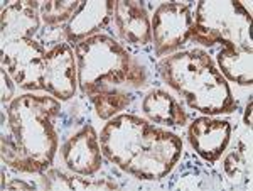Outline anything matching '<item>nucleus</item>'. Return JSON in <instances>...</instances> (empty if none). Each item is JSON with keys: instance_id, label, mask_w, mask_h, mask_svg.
Wrapping results in <instances>:
<instances>
[{"instance_id": "nucleus-1", "label": "nucleus", "mask_w": 253, "mask_h": 191, "mask_svg": "<svg viewBox=\"0 0 253 191\" xmlns=\"http://www.w3.org/2000/svg\"><path fill=\"white\" fill-rule=\"evenodd\" d=\"M100 147L110 162L140 180H162L182 154V142L175 134L135 115L110 120L100 134Z\"/></svg>"}, {"instance_id": "nucleus-2", "label": "nucleus", "mask_w": 253, "mask_h": 191, "mask_svg": "<svg viewBox=\"0 0 253 191\" xmlns=\"http://www.w3.org/2000/svg\"><path fill=\"white\" fill-rule=\"evenodd\" d=\"M59 103L49 96L24 95L9 105L10 136L2 134V159L24 173H44L58 149L54 120Z\"/></svg>"}, {"instance_id": "nucleus-3", "label": "nucleus", "mask_w": 253, "mask_h": 191, "mask_svg": "<svg viewBox=\"0 0 253 191\" xmlns=\"http://www.w3.org/2000/svg\"><path fill=\"white\" fill-rule=\"evenodd\" d=\"M159 68L169 87L184 96L191 108L218 115L230 113L238 107L226 80L205 51L177 52L166 58Z\"/></svg>"}, {"instance_id": "nucleus-4", "label": "nucleus", "mask_w": 253, "mask_h": 191, "mask_svg": "<svg viewBox=\"0 0 253 191\" xmlns=\"http://www.w3.org/2000/svg\"><path fill=\"white\" fill-rule=\"evenodd\" d=\"M78 58V83L84 95L142 87L147 73L130 52L108 36H93L75 46Z\"/></svg>"}, {"instance_id": "nucleus-5", "label": "nucleus", "mask_w": 253, "mask_h": 191, "mask_svg": "<svg viewBox=\"0 0 253 191\" xmlns=\"http://www.w3.org/2000/svg\"><path fill=\"white\" fill-rule=\"evenodd\" d=\"M252 15L240 2H199L191 39L214 46L236 48L252 54Z\"/></svg>"}, {"instance_id": "nucleus-6", "label": "nucleus", "mask_w": 253, "mask_h": 191, "mask_svg": "<svg viewBox=\"0 0 253 191\" xmlns=\"http://www.w3.org/2000/svg\"><path fill=\"white\" fill-rule=\"evenodd\" d=\"M46 48L34 39H14L2 43V68L26 90H44Z\"/></svg>"}, {"instance_id": "nucleus-7", "label": "nucleus", "mask_w": 253, "mask_h": 191, "mask_svg": "<svg viewBox=\"0 0 253 191\" xmlns=\"http://www.w3.org/2000/svg\"><path fill=\"white\" fill-rule=\"evenodd\" d=\"M193 24V14L186 3L170 2L159 5L150 24L156 56H164L186 44L191 39Z\"/></svg>"}, {"instance_id": "nucleus-8", "label": "nucleus", "mask_w": 253, "mask_h": 191, "mask_svg": "<svg viewBox=\"0 0 253 191\" xmlns=\"http://www.w3.org/2000/svg\"><path fill=\"white\" fill-rule=\"evenodd\" d=\"M44 90L59 100H69L76 90V63L68 43L51 48L44 58Z\"/></svg>"}, {"instance_id": "nucleus-9", "label": "nucleus", "mask_w": 253, "mask_h": 191, "mask_svg": "<svg viewBox=\"0 0 253 191\" xmlns=\"http://www.w3.org/2000/svg\"><path fill=\"white\" fill-rule=\"evenodd\" d=\"M189 142L194 151L205 161L214 162L221 157L226 145L230 144L231 125L226 120H213L208 117L194 119L187 129Z\"/></svg>"}, {"instance_id": "nucleus-10", "label": "nucleus", "mask_w": 253, "mask_h": 191, "mask_svg": "<svg viewBox=\"0 0 253 191\" xmlns=\"http://www.w3.org/2000/svg\"><path fill=\"white\" fill-rule=\"evenodd\" d=\"M100 141L91 125H86L63 145V159L69 171L89 176L101 166Z\"/></svg>"}, {"instance_id": "nucleus-11", "label": "nucleus", "mask_w": 253, "mask_h": 191, "mask_svg": "<svg viewBox=\"0 0 253 191\" xmlns=\"http://www.w3.org/2000/svg\"><path fill=\"white\" fill-rule=\"evenodd\" d=\"M113 15V2H81L78 10L64 26L66 43H81L110 22Z\"/></svg>"}, {"instance_id": "nucleus-12", "label": "nucleus", "mask_w": 253, "mask_h": 191, "mask_svg": "<svg viewBox=\"0 0 253 191\" xmlns=\"http://www.w3.org/2000/svg\"><path fill=\"white\" fill-rule=\"evenodd\" d=\"M113 19H115L118 34L126 43L145 46L152 41L149 14L142 2H135V0L113 2Z\"/></svg>"}, {"instance_id": "nucleus-13", "label": "nucleus", "mask_w": 253, "mask_h": 191, "mask_svg": "<svg viewBox=\"0 0 253 191\" xmlns=\"http://www.w3.org/2000/svg\"><path fill=\"white\" fill-rule=\"evenodd\" d=\"M41 5L38 2L24 0L3 7L2 10V43L14 39H32L39 31Z\"/></svg>"}, {"instance_id": "nucleus-14", "label": "nucleus", "mask_w": 253, "mask_h": 191, "mask_svg": "<svg viewBox=\"0 0 253 191\" xmlns=\"http://www.w3.org/2000/svg\"><path fill=\"white\" fill-rule=\"evenodd\" d=\"M142 110L152 122L162 125H184L187 113L169 93L152 90L142 101Z\"/></svg>"}, {"instance_id": "nucleus-15", "label": "nucleus", "mask_w": 253, "mask_h": 191, "mask_svg": "<svg viewBox=\"0 0 253 191\" xmlns=\"http://www.w3.org/2000/svg\"><path fill=\"white\" fill-rule=\"evenodd\" d=\"M218 63L224 75L230 80L240 85L252 87L253 75H252V54L250 52L240 51L236 48H223L218 52Z\"/></svg>"}, {"instance_id": "nucleus-16", "label": "nucleus", "mask_w": 253, "mask_h": 191, "mask_svg": "<svg viewBox=\"0 0 253 191\" xmlns=\"http://www.w3.org/2000/svg\"><path fill=\"white\" fill-rule=\"evenodd\" d=\"M91 101L95 105L100 119H110V117H113V113L124 110L126 105L132 101V95L122 90H110L93 95Z\"/></svg>"}, {"instance_id": "nucleus-17", "label": "nucleus", "mask_w": 253, "mask_h": 191, "mask_svg": "<svg viewBox=\"0 0 253 191\" xmlns=\"http://www.w3.org/2000/svg\"><path fill=\"white\" fill-rule=\"evenodd\" d=\"M80 5V0H73V2L52 0V2H46L41 5V17H42V20L47 26H58V24L64 22V20L71 19Z\"/></svg>"}, {"instance_id": "nucleus-18", "label": "nucleus", "mask_w": 253, "mask_h": 191, "mask_svg": "<svg viewBox=\"0 0 253 191\" xmlns=\"http://www.w3.org/2000/svg\"><path fill=\"white\" fill-rule=\"evenodd\" d=\"M44 188L47 190H81V188H91L95 183L84 181L81 178H69L63 174L58 169H51V171L42 174Z\"/></svg>"}, {"instance_id": "nucleus-19", "label": "nucleus", "mask_w": 253, "mask_h": 191, "mask_svg": "<svg viewBox=\"0 0 253 191\" xmlns=\"http://www.w3.org/2000/svg\"><path fill=\"white\" fill-rule=\"evenodd\" d=\"M243 159L242 156H240L238 152H233L230 154V157H228L226 161H224V169H226L228 176L230 178H238L240 176V171L243 169Z\"/></svg>"}, {"instance_id": "nucleus-20", "label": "nucleus", "mask_w": 253, "mask_h": 191, "mask_svg": "<svg viewBox=\"0 0 253 191\" xmlns=\"http://www.w3.org/2000/svg\"><path fill=\"white\" fill-rule=\"evenodd\" d=\"M2 103L9 101L14 96V85L10 81V75L7 73L5 68H2Z\"/></svg>"}, {"instance_id": "nucleus-21", "label": "nucleus", "mask_w": 253, "mask_h": 191, "mask_svg": "<svg viewBox=\"0 0 253 191\" xmlns=\"http://www.w3.org/2000/svg\"><path fill=\"white\" fill-rule=\"evenodd\" d=\"M34 190V186H31V185H27V183H24V181H12L9 183V185H5L3 186V190Z\"/></svg>"}, {"instance_id": "nucleus-22", "label": "nucleus", "mask_w": 253, "mask_h": 191, "mask_svg": "<svg viewBox=\"0 0 253 191\" xmlns=\"http://www.w3.org/2000/svg\"><path fill=\"white\" fill-rule=\"evenodd\" d=\"M245 125H247L248 129L252 127V98L248 100V105H247V110H245Z\"/></svg>"}]
</instances>
